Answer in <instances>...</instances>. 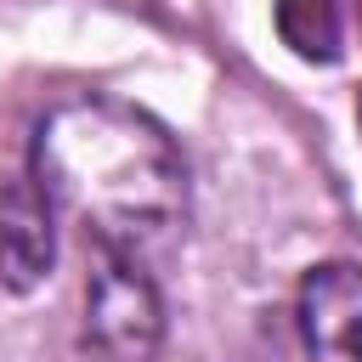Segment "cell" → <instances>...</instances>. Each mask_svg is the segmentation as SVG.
<instances>
[{
  "label": "cell",
  "mask_w": 362,
  "mask_h": 362,
  "mask_svg": "<svg viewBox=\"0 0 362 362\" xmlns=\"http://www.w3.org/2000/svg\"><path fill=\"white\" fill-rule=\"evenodd\" d=\"M57 255V209L34 175H0V283L34 288Z\"/></svg>",
  "instance_id": "4"
},
{
  "label": "cell",
  "mask_w": 362,
  "mask_h": 362,
  "mask_svg": "<svg viewBox=\"0 0 362 362\" xmlns=\"http://www.w3.org/2000/svg\"><path fill=\"white\" fill-rule=\"evenodd\" d=\"M85 334L113 362H147L158 351L164 305H158V288L141 260L96 249V272L85 288Z\"/></svg>",
  "instance_id": "2"
},
{
  "label": "cell",
  "mask_w": 362,
  "mask_h": 362,
  "mask_svg": "<svg viewBox=\"0 0 362 362\" xmlns=\"http://www.w3.org/2000/svg\"><path fill=\"white\" fill-rule=\"evenodd\" d=\"M40 192L102 255L141 260L187 221V158L158 119L113 96H74L40 119Z\"/></svg>",
  "instance_id": "1"
},
{
  "label": "cell",
  "mask_w": 362,
  "mask_h": 362,
  "mask_svg": "<svg viewBox=\"0 0 362 362\" xmlns=\"http://www.w3.org/2000/svg\"><path fill=\"white\" fill-rule=\"evenodd\" d=\"M300 339L311 362H362V266H317L300 288Z\"/></svg>",
  "instance_id": "3"
},
{
  "label": "cell",
  "mask_w": 362,
  "mask_h": 362,
  "mask_svg": "<svg viewBox=\"0 0 362 362\" xmlns=\"http://www.w3.org/2000/svg\"><path fill=\"white\" fill-rule=\"evenodd\" d=\"M277 34L305 62H339L362 34V0H277Z\"/></svg>",
  "instance_id": "5"
}]
</instances>
